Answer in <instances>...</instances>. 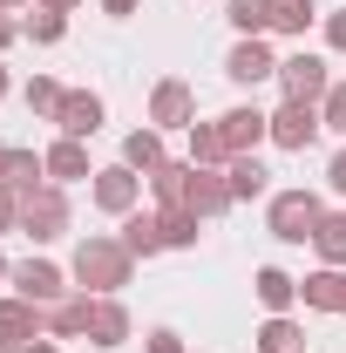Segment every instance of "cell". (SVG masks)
Masks as SVG:
<instances>
[{
    "mask_svg": "<svg viewBox=\"0 0 346 353\" xmlns=\"http://www.w3.org/2000/svg\"><path fill=\"white\" fill-rule=\"evenodd\" d=\"M88 340L109 353V347H123L130 340V306L123 299H95V319H88Z\"/></svg>",
    "mask_w": 346,
    "mask_h": 353,
    "instance_id": "cell-18",
    "label": "cell"
},
{
    "mask_svg": "<svg viewBox=\"0 0 346 353\" xmlns=\"http://www.w3.org/2000/svg\"><path fill=\"white\" fill-rule=\"evenodd\" d=\"M312 252H319V265H346V211H326V218H319Z\"/></svg>",
    "mask_w": 346,
    "mask_h": 353,
    "instance_id": "cell-25",
    "label": "cell"
},
{
    "mask_svg": "<svg viewBox=\"0 0 346 353\" xmlns=\"http://www.w3.org/2000/svg\"><path fill=\"white\" fill-rule=\"evenodd\" d=\"M319 116H326V130H333V136H346V82H333V88H326Z\"/></svg>",
    "mask_w": 346,
    "mask_h": 353,
    "instance_id": "cell-32",
    "label": "cell"
},
{
    "mask_svg": "<svg viewBox=\"0 0 346 353\" xmlns=\"http://www.w3.org/2000/svg\"><path fill=\"white\" fill-rule=\"evenodd\" d=\"M54 130L75 136V143H88V136L102 130V95H95V88H68L61 109H54Z\"/></svg>",
    "mask_w": 346,
    "mask_h": 353,
    "instance_id": "cell-12",
    "label": "cell"
},
{
    "mask_svg": "<svg viewBox=\"0 0 346 353\" xmlns=\"http://www.w3.org/2000/svg\"><path fill=\"white\" fill-rule=\"evenodd\" d=\"M238 197H231V176L224 170H197L190 176V197H183V211H197V218H224Z\"/></svg>",
    "mask_w": 346,
    "mask_h": 353,
    "instance_id": "cell-14",
    "label": "cell"
},
{
    "mask_svg": "<svg viewBox=\"0 0 346 353\" xmlns=\"http://www.w3.org/2000/svg\"><path fill=\"white\" fill-rule=\"evenodd\" d=\"M61 95H68V88H61V82H48V75H34V82L21 88V102H28V116H48V123H54V109H61Z\"/></svg>",
    "mask_w": 346,
    "mask_h": 353,
    "instance_id": "cell-29",
    "label": "cell"
},
{
    "mask_svg": "<svg viewBox=\"0 0 346 353\" xmlns=\"http://www.w3.org/2000/svg\"><path fill=\"white\" fill-rule=\"evenodd\" d=\"M102 14H116V21H123V14H136V0H102Z\"/></svg>",
    "mask_w": 346,
    "mask_h": 353,
    "instance_id": "cell-37",
    "label": "cell"
},
{
    "mask_svg": "<svg viewBox=\"0 0 346 353\" xmlns=\"http://www.w3.org/2000/svg\"><path fill=\"white\" fill-rule=\"evenodd\" d=\"M326 190H333V197H346V150L326 163Z\"/></svg>",
    "mask_w": 346,
    "mask_h": 353,
    "instance_id": "cell-35",
    "label": "cell"
},
{
    "mask_svg": "<svg viewBox=\"0 0 346 353\" xmlns=\"http://www.w3.org/2000/svg\"><path fill=\"white\" fill-rule=\"evenodd\" d=\"M7 279H14V299H28V306H61V299H68V279H61V265H48V259L14 265Z\"/></svg>",
    "mask_w": 346,
    "mask_h": 353,
    "instance_id": "cell-6",
    "label": "cell"
},
{
    "mask_svg": "<svg viewBox=\"0 0 346 353\" xmlns=\"http://www.w3.org/2000/svg\"><path fill=\"white\" fill-rule=\"evenodd\" d=\"M95 319V292H68L61 306H48V340H88Z\"/></svg>",
    "mask_w": 346,
    "mask_h": 353,
    "instance_id": "cell-15",
    "label": "cell"
},
{
    "mask_svg": "<svg viewBox=\"0 0 346 353\" xmlns=\"http://www.w3.org/2000/svg\"><path fill=\"white\" fill-rule=\"evenodd\" d=\"M7 7H21V0H0V14H7Z\"/></svg>",
    "mask_w": 346,
    "mask_h": 353,
    "instance_id": "cell-42",
    "label": "cell"
},
{
    "mask_svg": "<svg viewBox=\"0 0 346 353\" xmlns=\"http://www.w3.org/2000/svg\"><path fill=\"white\" fill-rule=\"evenodd\" d=\"M14 34H21V28H14V21H7V14H0V54H7V48H14Z\"/></svg>",
    "mask_w": 346,
    "mask_h": 353,
    "instance_id": "cell-38",
    "label": "cell"
},
{
    "mask_svg": "<svg viewBox=\"0 0 346 353\" xmlns=\"http://www.w3.org/2000/svg\"><path fill=\"white\" fill-rule=\"evenodd\" d=\"M278 88H285V102H326V88H333V68L319 61V54H285L278 61Z\"/></svg>",
    "mask_w": 346,
    "mask_h": 353,
    "instance_id": "cell-4",
    "label": "cell"
},
{
    "mask_svg": "<svg viewBox=\"0 0 346 353\" xmlns=\"http://www.w3.org/2000/svg\"><path fill=\"white\" fill-rule=\"evenodd\" d=\"M136 197H143V176L130 163H109V170H95V204L109 211V218H130Z\"/></svg>",
    "mask_w": 346,
    "mask_h": 353,
    "instance_id": "cell-11",
    "label": "cell"
},
{
    "mask_svg": "<svg viewBox=\"0 0 346 353\" xmlns=\"http://www.w3.org/2000/svg\"><path fill=\"white\" fill-rule=\"evenodd\" d=\"M312 21H319L312 0H278V7H272V28H278V34H305Z\"/></svg>",
    "mask_w": 346,
    "mask_h": 353,
    "instance_id": "cell-30",
    "label": "cell"
},
{
    "mask_svg": "<svg viewBox=\"0 0 346 353\" xmlns=\"http://www.w3.org/2000/svg\"><path fill=\"white\" fill-rule=\"evenodd\" d=\"M190 163H197V170H224V163H231L217 123H190Z\"/></svg>",
    "mask_w": 346,
    "mask_h": 353,
    "instance_id": "cell-23",
    "label": "cell"
},
{
    "mask_svg": "<svg viewBox=\"0 0 346 353\" xmlns=\"http://www.w3.org/2000/svg\"><path fill=\"white\" fill-rule=\"evenodd\" d=\"M41 157H48V183H82V176H95L88 170V143H75V136H54Z\"/></svg>",
    "mask_w": 346,
    "mask_h": 353,
    "instance_id": "cell-16",
    "label": "cell"
},
{
    "mask_svg": "<svg viewBox=\"0 0 346 353\" xmlns=\"http://www.w3.org/2000/svg\"><path fill=\"white\" fill-rule=\"evenodd\" d=\"M21 34H28V41H41V48H54L61 34H68V14H48V7H41V14H34Z\"/></svg>",
    "mask_w": 346,
    "mask_h": 353,
    "instance_id": "cell-31",
    "label": "cell"
},
{
    "mask_svg": "<svg viewBox=\"0 0 346 353\" xmlns=\"http://www.w3.org/2000/svg\"><path fill=\"white\" fill-rule=\"evenodd\" d=\"M305 347V333H299V319L292 312H272L258 326V353H299Z\"/></svg>",
    "mask_w": 346,
    "mask_h": 353,
    "instance_id": "cell-24",
    "label": "cell"
},
{
    "mask_svg": "<svg viewBox=\"0 0 346 353\" xmlns=\"http://www.w3.org/2000/svg\"><path fill=\"white\" fill-rule=\"evenodd\" d=\"M7 272H14V265H7V259H0V279H7Z\"/></svg>",
    "mask_w": 346,
    "mask_h": 353,
    "instance_id": "cell-44",
    "label": "cell"
},
{
    "mask_svg": "<svg viewBox=\"0 0 346 353\" xmlns=\"http://www.w3.org/2000/svg\"><path fill=\"white\" fill-rule=\"evenodd\" d=\"M224 75H231L238 88H258V82L278 75V54L265 48V34H252V41H238L231 54H224Z\"/></svg>",
    "mask_w": 346,
    "mask_h": 353,
    "instance_id": "cell-10",
    "label": "cell"
},
{
    "mask_svg": "<svg viewBox=\"0 0 346 353\" xmlns=\"http://www.w3.org/2000/svg\"><path fill=\"white\" fill-rule=\"evenodd\" d=\"M224 176H231V197H238V204H252V197H265V190H272V170L258 163V150H252V157H231V163H224Z\"/></svg>",
    "mask_w": 346,
    "mask_h": 353,
    "instance_id": "cell-19",
    "label": "cell"
},
{
    "mask_svg": "<svg viewBox=\"0 0 346 353\" xmlns=\"http://www.w3.org/2000/svg\"><path fill=\"white\" fill-rule=\"evenodd\" d=\"M326 41L346 54V7H340V14H326Z\"/></svg>",
    "mask_w": 346,
    "mask_h": 353,
    "instance_id": "cell-36",
    "label": "cell"
},
{
    "mask_svg": "<svg viewBox=\"0 0 346 353\" xmlns=\"http://www.w3.org/2000/svg\"><path fill=\"white\" fill-rule=\"evenodd\" d=\"M150 353H183V333H170V326H156V333H150Z\"/></svg>",
    "mask_w": 346,
    "mask_h": 353,
    "instance_id": "cell-34",
    "label": "cell"
},
{
    "mask_svg": "<svg viewBox=\"0 0 346 353\" xmlns=\"http://www.w3.org/2000/svg\"><path fill=\"white\" fill-rule=\"evenodd\" d=\"M75 285L82 292H95V299H116L123 285L136 279V259H130V245L123 238H109V231H88L82 245H75Z\"/></svg>",
    "mask_w": 346,
    "mask_h": 353,
    "instance_id": "cell-1",
    "label": "cell"
},
{
    "mask_svg": "<svg viewBox=\"0 0 346 353\" xmlns=\"http://www.w3.org/2000/svg\"><path fill=\"white\" fill-rule=\"evenodd\" d=\"M34 340H48V306L0 299V353H28Z\"/></svg>",
    "mask_w": 346,
    "mask_h": 353,
    "instance_id": "cell-5",
    "label": "cell"
},
{
    "mask_svg": "<svg viewBox=\"0 0 346 353\" xmlns=\"http://www.w3.org/2000/svg\"><path fill=\"white\" fill-rule=\"evenodd\" d=\"M123 163H130L136 176L163 170V163H170V157H163V130H130L123 136Z\"/></svg>",
    "mask_w": 346,
    "mask_h": 353,
    "instance_id": "cell-21",
    "label": "cell"
},
{
    "mask_svg": "<svg viewBox=\"0 0 346 353\" xmlns=\"http://www.w3.org/2000/svg\"><path fill=\"white\" fill-rule=\"evenodd\" d=\"M156 224H163V245L170 252H183V245H197V211H183V204H170V211H156Z\"/></svg>",
    "mask_w": 346,
    "mask_h": 353,
    "instance_id": "cell-28",
    "label": "cell"
},
{
    "mask_svg": "<svg viewBox=\"0 0 346 353\" xmlns=\"http://www.w3.org/2000/svg\"><path fill=\"white\" fill-rule=\"evenodd\" d=\"M319 130H326L319 102H278V109H272V143H278V150H312Z\"/></svg>",
    "mask_w": 346,
    "mask_h": 353,
    "instance_id": "cell-9",
    "label": "cell"
},
{
    "mask_svg": "<svg viewBox=\"0 0 346 353\" xmlns=\"http://www.w3.org/2000/svg\"><path fill=\"white\" fill-rule=\"evenodd\" d=\"M0 231H21V197L0 183Z\"/></svg>",
    "mask_w": 346,
    "mask_h": 353,
    "instance_id": "cell-33",
    "label": "cell"
},
{
    "mask_svg": "<svg viewBox=\"0 0 346 353\" xmlns=\"http://www.w3.org/2000/svg\"><path fill=\"white\" fill-rule=\"evenodd\" d=\"M190 176H197V163H190V157H170L163 170H150V190H156V211H170V204H183V197H190Z\"/></svg>",
    "mask_w": 346,
    "mask_h": 353,
    "instance_id": "cell-17",
    "label": "cell"
},
{
    "mask_svg": "<svg viewBox=\"0 0 346 353\" xmlns=\"http://www.w3.org/2000/svg\"><path fill=\"white\" fill-rule=\"evenodd\" d=\"M299 299H305L312 312H333V319H346V265L305 272V279H299Z\"/></svg>",
    "mask_w": 346,
    "mask_h": 353,
    "instance_id": "cell-13",
    "label": "cell"
},
{
    "mask_svg": "<svg viewBox=\"0 0 346 353\" xmlns=\"http://www.w3.org/2000/svg\"><path fill=\"white\" fill-rule=\"evenodd\" d=\"M258 299L272 312H292L299 306V279H292V272H278V265H258Z\"/></svg>",
    "mask_w": 346,
    "mask_h": 353,
    "instance_id": "cell-22",
    "label": "cell"
},
{
    "mask_svg": "<svg viewBox=\"0 0 346 353\" xmlns=\"http://www.w3.org/2000/svg\"><path fill=\"white\" fill-rule=\"evenodd\" d=\"M28 353H61V347H54V340H34V347H28Z\"/></svg>",
    "mask_w": 346,
    "mask_h": 353,
    "instance_id": "cell-40",
    "label": "cell"
},
{
    "mask_svg": "<svg viewBox=\"0 0 346 353\" xmlns=\"http://www.w3.org/2000/svg\"><path fill=\"white\" fill-rule=\"evenodd\" d=\"M34 183H48V157H34V150H14V157H7V190L21 197V190H34Z\"/></svg>",
    "mask_w": 346,
    "mask_h": 353,
    "instance_id": "cell-27",
    "label": "cell"
},
{
    "mask_svg": "<svg viewBox=\"0 0 346 353\" xmlns=\"http://www.w3.org/2000/svg\"><path fill=\"white\" fill-rule=\"evenodd\" d=\"M319 218H326L319 190H278V197H272V211H265V224H272V238H278V245H312Z\"/></svg>",
    "mask_w": 346,
    "mask_h": 353,
    "instance_id": "cell-2",
    "label": "cell"
},
{
    "mask_svg": "<svg viewBox=\"0 0 346 353\" xmlns=\"http://www.w3.org/2000/svg\"><path fill=\"white\" fill-rule=\"evenodd\" d=\"M21 231H28L34 245H54V238L68 231V190H61V183L21 190Z\"/></svg>",
    "mask_w": 346,
    "mask_h": 353,
    "instance_id": "cell-3",
    "label": "cell"
},
{
    "mask_svg": "<svg viewBox=\"0 0 346 353\" xmlns=\"http://www.w3.org/2000/svg\"><path fill=\"white\" fill-rule=\"evenodd\" d=\"M123 245H130V259H156V252H170L156 211H130V218H123Z\"/></svg>",
    "mask_w": 346,
    "mask_h": 353,
    "instance_id": "cell-20",
    "label": "cell"
},
{
    "mask_svg": "<svg viewBox=\"0 0 346 353\" xmlns=\"http://www.w3.org/2000/svg\"><path fill=\"white\" fill-rule=\"evenodd\" d=\"M95 353H102V347H95Z\"/></svg>",
    "mask_w": 346,
    "mask_h": 353,
    "instance_id": "cell-46",
    "label": "cell"
},
{
    "mask_svg": "<svg viewBox=\"0 0 346 353\" xmlns=\"http://www.w3.org/2000/svg\"><path fill=\"white\" fill-rule=\"evenodd\" d=\"M7 157H14V150H7V143H0V183H7Z\"/></svg>",
    "mask_w": 346,
    "mask_h": 353,
    "instance_id": "cell-41",
    "label": "cell"
},
{
    "mask_svg": "<svg viewBox=\"0 0 346 353\" xmlns=\"http://www.w3.org/2000/svg\"><path fill=\"white\" fill-rule=\"evenodd\" d=\"M272 7H278V0H272Z\"/></svg>",
    "mask_w": 346,
    "mask_h": 353,
    "instance_id": "cell-45",
    "label": "cell"
},
{
    "mask_svg": "<svg viewBox=\"0 0 346 353\" xmlns=\"http://www.w3.org/2000/svg\"><path fill=\"white\" fill-rule=\"evenodd\" d=\"M217 136H224V150H231V157H252L258 143H272V116L252 109V102H238V109H224V116H217Z\"/></svg>",
    "mask_w": 346,
    "mask_h": 353,
    "instance_id": "cell-8",
    "label": "cell"
},
{
    "mask_svg": "<svg viewBox=\"0 0 346 353\" xmlns=\"http://www.w3.org/2000/svg\"><path fill=\"white\" fill-rule=\"evenodd\" d=\"M48 14H75V7H82V0H41Z\"/></svg>",
    "mask_w": 346,
    "mask_h": 353,
    "instance_id": "cell-39",
    "label": "cell"
},
{
    "mask_svg": "<svg viewBox=\"0 0 346 353\" xmlns=\"http://www.w3.org/2000/svg\"><path fill=\"white\" fill-rule=\"evenodd\" d=\"M0 95H7V68H0Z\"/></svg>",
    "mask_w": 346,
    "mask_h": 353,
    "instance_id": "cell-43",
    "label": "cell"
},
{
    "mask_svg": "<svg viewBox=\"0 0 346 353\" xmlns=\"http://www.w3.org/2000/svg\"><path fill=\"white\" fill-rule=\"evenodd\" d=\"M224 21L252 41V34H265V28H272V0H224Z\"/></svg>",
    "mask_w": 346,
    "mask_h": 353,
    "instance_id": "cell-26",
    "label": "cell"
},
{
    "mask_svg": "<svg viewBox=\"0 0 346 353\" xmlns=\"http://www.w3.org/2000/svg\"><path fill=\"white\" fill-rule=\"evenodd\" d=\"M190 123H197V95H190V82L163 75V82L150 88V130H190Z\"/></svg>",
    "mask_w": 346,
    "mask_h": 353,
    "instance_id": "cell-7",
    "label": "cell"
}]
</instances>
